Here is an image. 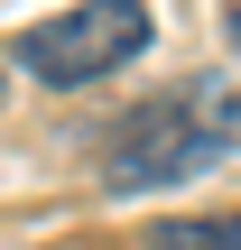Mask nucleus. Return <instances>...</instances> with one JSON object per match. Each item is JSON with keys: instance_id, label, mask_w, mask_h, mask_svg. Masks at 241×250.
<instances>
[{"instance_id": "1", "label": "nucleus", "mask_w": 241, "mask_h": 250, "mask_svg": "<svg viewBox=\"0 0 241 250\" xmlns=\"http://www.w3.org/2000/svg\"><path fill=\"white\" fill-rule=\"evenodd\" d=\"M232 148H241L232 83H176V93H158V102H139L121 121V139L102 148V186L111 195H167V186L204 176Z\"/></svg>"}, {"instance_id": "2", "label": "nucleus", "mask_w": 241, "mask_h": 250, "mask_svg": "<svg viewBox=\"0 0 241 250\" xmlns=\"http://www.w3.org/2000/svg\"><path fill=\"white\" fill-rule=\"evenodd\" d=\"M149 37H158V28H149V0H74V9L37 19V28H19V37H9V65H19L28 83L74 93V83L121 74Z\"/></svg>"}, {"instance_id": "3", "label": "nucleus", "mask_w": 241, "mask_h": 250, "mask_svg": "<svg viewBox=\"0 0 241 250\" xmlns=\"http://www.w3.org/2000/svg\"><path fill=\"white\" fill-rule=\"evenodd\" d=\"M149 250H241V213H176L149 232Z\"/></svg>"}, {"instance_id": "4", "label": "nucleus", "mask_w": 241, "mask_h": 250, "mask_svg": "<svg viewBox=\"0 0 241 250\" xmlns=\"http://www.w3.org/2000/svg\"><path fill=\"white\" fill-rule=\"evenodd\" d=\"M223 19H232V56H241V0H223Z\"/></svg>"}]
</instances>
